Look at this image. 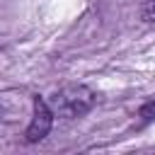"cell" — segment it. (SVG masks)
I'll return each instance as SVG.
<instances>
[{
    "instance_id": "4",
    "label": "cell",
    "mask_w": 155,
    "mask_h": 155,
    "mask_svg": "<svg viewBox=\"0 0 155 155\" xmlns=\"http://www.w3.org/2000/svg\"><path fill=\"white\" fill-rule=\"evenodd\" d=\"M140 116H143V121H153V119H155V102H148V104L140 109Z\"/></svg>"
},
{
    "instance_id": "3",
    "label": "cell",
    "mask_w": 155,
    "mask_h": 155,
    "mask_svg": "<svg viewBox=\"0 0 155 155\" xmlns=\"http://www.w3.org/2000/svg\"><path fill=\"white\" fill-rule=\"evenodd\" d=\"M140 17H143V22H155V0L140 2Z\"/></svg>"
},
{
    "instance_id": "1",
    "label": "cell",
    "mask_w": 155,
    "mask_h": 155,
    "mask_svg": "<svg viewBox=\"0 0 155 155\" xmlns=\"http://www.w3.org/2000/svg\"><path fill=\"white\" fill-rule=\"evenodd\" d=\"M94 99L97 97H94V92L90 87H85V85H68V87L58 90L48 99V104H51V109H53L56 116H61V119H75V116L87 114L94 107Z\"/></svg>"
},
{
    "instance_id": "2",
    "label": "cell",
    "mask_w": 155,
    "mask_h": 155,
    "mask_svg": "<svg viewBox=\"0 0 155 155\" xmlns=\"http://www.w3.org/2000/svg\"><path fill=\"white\" fill-rule=\"evenodd\" d=\"M53 116H56V114H53L51 104L44 102V99H39V97H34V114H31V121H29L27 133H24L27 143H39V140H44V138L48 136V131H51Z\"/></svg>"
}]
</instances>
